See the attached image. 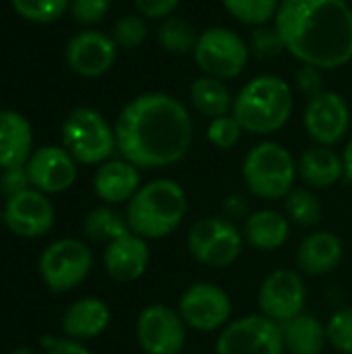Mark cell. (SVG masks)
Segmentation results:
<instances>
[{"mask_svg":"<svg viewBox=\"0 0 352 354\" xmlns=\"http://www.w3.org/2000/svg\"><path fill=\"white\" fill-rule=\"evenodd\" d=\"M120 158L137 168L178 164L193 145V118L170 93L151 91L131 100L114 122Z\"/></svg>","mask_w":352,"mask_h":354,"instance_id":"6da1fadb","label":"cell"},{"mask_svg":"<svg viewBox=\"0 0 352 354\" xmlns=\"http://www.w3.org/2000/svg\"><path fill=\"white\" fill-rule=\"evenodd\" d=\"M274 25L301 64L332 71L352 60V6L346 0H282Z\"/></svg>","mask_w":352,"mask_h":354,"instance_id":"7a4b0ae2","label":"cell"},{"mask_svg":"<svg viewBox=\"0 0 352 354\" xmlns=\"http://www.w3.org/2000/svg\"><path fill=\"white\" fill-rule=\"evenodd\" d=\"M185 189L170 178L151 180L133 195L127 205V222L131 232L145 241H160L172 234L185 220Z\"/></svg>","mask_w":352,"mask_h":354,"instance_id":"3957f363","label":"cell"},{"mask_svg":"<svg viewBox=\"0 0 352 354\" xmlns=\"http://www.w3.org/2000/svg\"><path fill=\"white\" fill-rule=\"evenodd\" d=\"M293 106V89L282 77L259 75L237 93L232 116L247 133L272 135L288 122Z\"/></svg>","mask_w":352,"mask_h":354,"instance_id":"277c9868","label":"cell"},{"mask_svg":"<svg viewBox=\"0 0 352 354\" xmlns=\"http://www.w3.org/2000/svg\"><path fill=\"white\" fill-rule=\"evenodd\" d=\"M297 176V162L293 153L280 143H257L245 156L243 180L247 189L259 199L278 201L288 197V193L295 189Z\"/></svg>","mask_w":352,"mask_h":354,"instance_id":"5b68a950","label":"cell"},{"mask_svg":"<svg viewBox=\"0 0 352 354\" xmlns=\"http://www.w3.org/2000/svg\"><path fill=\"white\" fill-rule=\"evenodd\" d=\"M62 145L75 162L93 166L108 162L116 149L114 127L93 108H75L62 122Z\"/></svg>","mask_w":352,"mask_h":354,"instance_id":"8992f818","label":"cell"},{"mask_svg":"<svg viewBox=\"0 0 352 354\" xmlns=\"http://www.w3.org/2000/svg\"><path fill=\"white\" fill-rule=\"evenodd\" d=\"M249 44L228 27H210L199 33L197 46L193 50L195 64L207 77L234 79L249 64Z\"/></svg>","mask_w":352,"mask_h":354,"instance_id":"52a82bcc","label":"cell"},{"mask_svg":"<svg viewBox=\"0 0 352 354\" xmlns=\"http://www.w3.org/2000/svg\"><path fill=\"white\" fill-rule=\"evenodd\" d=\"M245 236L224 218H205L197 222L187 234V251L191 257L207 268H228L243 251Z\"/></svg>","mask_w":352,"mask_h":354,"instance_id":"ba28073f","label":"cell"},{"mask_svg":"<svg viewBox=\"0 0 352 354\" xmlns=\"http://www.w3.org/2000/svg\"><path fill=\"white\" fill-rule=\"evenodd\" d=\"M91 266L93 257L83 241L60 239L41 253L39 276L50 290L66 292L89 276Z\"/></svg>","mask_w":352,"mask_h":354,"instance_id":"9c48e42d","label":"cell"},{"mask_svg":"<svg viewBox=\"0 0 352 354\" xmlns=\"http://www.w3.org/2000/svg\"><path fill=\"white\" fill-rule=\"evenodd\" d=\"M216 354H284L282 326L266 315H247L222 328Z\"/></svg>","mask_w":352,"mask_h":354,"instance_id":"30bf717a","label":"cell"},{"mask_svg":"<svg viewBox=\"0 0 352 354\" xmlns=\"http://www.w3.org/2000/svg\"><path fill=\"white\" fill-rule=\"evenodd\" d=\"M176 311L189 328L199 332H216L230 324L232 301L218 284L197 282L180 295Z\"/></svg>","mask_w":352,"mask_h":354,"instance_id":"8fae6325","label":"cell"},{"mask_svg":"<svg viewBox=\"0 0 352 354\" xmlns=\"http://www.w3.org/2000/svg\"><path fill=\"white\" fill-rule=\"evenodd\" d=\"M137 340L145 354H183L187 324L166 305H149L137 319Z\"/></svg>","mask_w":352,"mask_h":354,"instance_id":"7c38bea8","label":"cell"},{"mask_svg":"<svg viewBox=\"0 0 352 354\" xmlns=\"http://www.w3.org/2000/svg\"><path fill=\"white\" fill-rule=\"evenodd\" d=\"M307 303V288L301 274L293 270L272 272L259 286L257 305L261 315L276 324H286L303 313Z\"/></svg>","mask_w":352,"mask_h":354,"instance_id":"4fadbf2b","label":"cell"},{"mask_svg":"<svg viewBox=\"0 0 352 354\" xmlns=\"http://www.w3.org/2000/svg\"><path fill=\"white\" fill-rule=\"evenodd\" d=\"M305 131L317 143L332 147L340 143L351 129V108L336 91H322L309 97L305 106Z\"/></svg>","mask_w":352,"mask_h":354,"instance_id":"5bb4252c","label":"cell"},{"mask_svg":"<svg viewBox=\"0 0 352 354\" xmlns=\"http://www.w3.org/2000/svg\"><path fill=\"white\" fill-rule=\"evenodd\" d=\"M4 226L23 239H37L50 232L54 224V207L48 195L27 189L15 197H8L2 209Z\"/></svg>","mask_w":352,"mask_h":354,"instance_id":"9a60e30c","label":"cell"},{"mask_svg":"<svg viewBox=\"0 0 352 354\" xmlns=\"http://www.w3.org/2000/svg\"><path fill=\"white\" fill-rule=\"evenodd\" d=\"M118 46L112 35L95 29H85L73 35L66 44L64 56L73 73L81 77H102L116 62Z\"/></svg>","mask_w":352,"mask_h":354,"instance_id":"2e32d148","label":"cell"},{"mask_svg":"<svg viewBox=\"0 0 352 354\" xmlns=\"http://www.w3.org/2000/svg\"><path fill=\"white\" fill-rule=\"evenodd\" d=\"M25 168L31 189L44 195L64 193L77 180V162L64 147L56 145H46L33 151Z\"/></svg>","mask_w":352,"mask_h":354,"instance_id":"e0dca14e","label":"cell"},{"mask_svg":"<svg viewBox=\"0 0 352 354\" xmlns=\"http://www.w3.org/2000/svg\"><path fill=\"white\" fill-rule=\"evenodd\" d=\"M147 266H149V245L139 234L129 232L106 245L104 268L112 280L135 282L145 274Z\"/></svg>","mask_w":352,"mask_h":354,"instance_id":"ac0fdd59","label":"cell"},{"mask_svg":"<svg viewBox=\"0 0 352 354\" xmlns=\"http://www.w3.org/2000/svg\"><path fill=\"white\" fill-rule=\"evenodd\" d=\"M141 178L139 168L124 158L120 160H108L100 164L95 176H93V193L104 203H129L133 195L139 191Z\"/></svg>","mask_w":352,"mask_h":354,"instance_id":"d6986e66","label":"cell"},{"mask_svg":"<svg viewBox=\"0 0 352 354\" xmlns=\"http://www.w3.org/2000/svg\"><path fill=\"white\" fill-rule=\"evenodd\" d=\"M342 255L344 247L338 234L317 230L301 241L297 249V266L307 276H328L340 266Z\"/></svg>","mask_w":352,"mask_h":354,"instance_id":"ffe728a7","label":"cell"},{"mask_svg":"<svg viewBox=\"0 0 352 354\" xmlns=\"http://www.w3.org/2000/svg\"><path fill=\"white\" fill-rule=\"evenodd\" d=\"M33 133L29 120L15 112H0V168H19L25 166L31 158Z\"/></svg>","mask_w":352,"mask_h":354,"instance_id":"44dd1931","label":"cell"},{"mask_svg":"<svg viewBox=\"0 0 352 354\" xmlns=\"http://www.w3.org/2000/svg\"><path fill=\"white\" fill-rule=\"evenodd\" d=\"M110 324V309L104 301L87 297L75 301L62 317V332L71 340H91L106 332Z\"/></svg>","mask_w":352,"mask_h":354,"instance_id":"7402d4cb","label":"cell"},{"mask_svg":"<svg viewBox=\"0 0 352 354\" xmlns=\"http://www.w3.org/2000/svg\"><path fill=\"white\" fill-rule=\"evenodd\" d=\"M299 176L313 189H330L344 176V162L332 147H309L297 162Z\"/></svg>","mask_w":352,"mask_h":354,"instance_id":"603a6c76","label":"cell"},{"mask_svg":"<svg viewBox=\"0 0 352 354\" xmlns=\"http://www.w3.org/2000/svg\"><path fill=\"white\" fill-rule=\"evenodd\" d=\"M290 234V220L276 209H259L245 222V241L261 251L280 249Z\"/></svg>","mask_w":352,"mask_h":354,"instance_id":"cb8c5ba5","label":"cell"},{"mask_svg":"<svg viewBox=\"0 0 352 354\" xmlns=\"http://www.w3.org/2000/svg\"><path fill=\"white\" fill-rule=\"evenodd\" d=\"M282 338L288 354H322L328 342V332L317 317L301 313L282 324Z\"/></svg>","mask_w":352,"mask_h":354,"instance_id":"d4e9b609","label":"cell"},{"mask_svg":"<svg viewBox=\"0 0 352 354\" xmlns=\"http://www.w3.org/2000/svg\"><path fill=\"white\" fill-rule=\"evenodd\" d=\"M191 102L195 106V110L207 118H220L226 114H232V106H234V97L232 91L228 89V85L222 79L216 77H199L197 81H193L191 85Z\"/></svg>","mask_w":352,"mask_h":354,"instance_id":"484cf974","label":"cell"},{"mask_svg":"<svg viewBox=\"0 0 352 354\" xmlns=\"http://www.w3.org/2000/svg\"><path fill=\"white\" fill-rule=\"evenodd\" d=\"M83 232L93 243H106V245H110L112 241L129 234L131 228H129L127 218H122L112 207L102 205V207L91 209L85 216V220H83Z\"/></svg>","mask_w":352,"mask_h":354,"instance_id":"4316f807","label":"cell"},{"mask_svg":"<svg viewBox=\"0 0 352 354\" xmlns=\"http://www.w3.org/2000/svg\"><path fill=\"white\" fill-rule=\"evenodd\" d=\"M197 39H199L197 29L180 17L164 19L158 29V44L170 54H189V52L193 54Z\"/></svg>","mask_w":352,"mask_h":354,"instance_id":"83f0119b","label":"cell"},{"mask_svg":"<svg viewBox=\"0 0 352 354\" xmlns=\"http://www.w3.org/2000/svg\"><path fill=\"white\" fill-rule=\"evenodd\" d=\"M222 4L237 21L259 27L276 21L282 0H222Z\"/></svg>","mask_w":352,"mask_h":354,"instance_id":"f1b7e54d","label":"cell"},{"mask_svg":"<svg viewBox=\"0 0 352 354\" xmlns=\"http://www.w3.org/2000/svg\"><path fill=\"white\" fill-rule=\"evenodd\" d=\"M322 201L309 189H293L286 197V218L301 228H311L322 220Z\"/></svg>","mask_w":352,"mask_h":354,"instance_id":"f546056e","label":"cell"},{"mask_svg":"<svg viewBox=\"0 0 352 354\" xmlns=\"http://www.w3.org/2000/svg\"><path fill=\"white\" fill-rule=\"evenodd\" d=\"M10 4L19 17L33 23H54L71 8V0H10Z\"/></svg>","mask_w":352,"mask_h":354,"instance_id":"4dcf8cb0","label":"cell"},{"mask_svg":"<svg viewBox=\"0 0 352 354\" xmlns=\"http://www.w3.org/2000/svg\"><path fill=\"white\" fill-rule=\"evenodd\" d=\"M147 37V23L141 15H124L112 27V39L116 46L133 50L141 46Z\"/></svg>","mask_w":352,"mask_h":354,"instance_id":"1f68e13d","label":"cell"},{"mask_svg":"<svg viewBox=\"0 0 352 354\" xmlns=\"http://www.w3.org/2000/svg\"><path fill=\"white\" fill-rule=\"evenodd\" d=\"M249 50L255 58L259 60H270L276 58L284 48V41L280 37V31L276 29V25H259L251 31V39H249Z\"/></svg>","mask_w":352,"mask_h":354,"instance_id":"d6a6232c","label":"cell"},{"mask_svg":"<svg viewBox=\"0 0 352 354\" xmlns=\"http://www.w3.org/2000/svg\"><path fill=\"white\" fill-rule=\"evenodd\" d=\"M328 342L340 354H352V307L338 309L328 326Z\"/></svg>","mask_w":352,"mask_h":354,"instance_id":"836d02e7","label":"cell"},{"mask_svg":"<svg viewBox=\"0 0 352 354\" xmlns=\"http://www.w3.org/2000/svg\"><path fill=\"white\" fill-rule=\"evenodd\" d=\"M205 135H207V141H210L214 147L230 149V147H234V145L241 141L243 127L239 124V120H237L232 114H226V116L214 118V120L210 122Z\"/></svg>","mask_w":352,"mask_h":354,"instance_id":"e575fe53","label":"cell"},{"mask_svg":"<svg viewBox=\"0 0 352 354\" xmlns=\"http://www.w3.org/2000/svg\"><path fill=\"white\" fill-rule=\"evenodd\" d=\"M112 6V0H71V12L81 25L100 23Z\"/></svg>","mask_w":352,"mask_h":354,"instance_id":"d590c367","label":"cell"},{"mask_svg":"<svg viewBox=\"0 0 352 354\" xmlns=\"http://www.w3.org/2000/svg\"><path fill=\"white\" fill-rule=\"evenodd\" d=\"M27 189H31V183H29V174H27L25 166L2 170V174H0V191H2V195L6 199L15 197V195H19L23 191H27Z\"/></svg>","mask_w":352,"mask_h":354,"instance_id":"8d00e7d4","label":"cell"},{"mask_svg":"<svg viewBox=\"0 0 352 354\" xmlns=\"http://www.w3.org/2000/svg\"><path fill=\"white\" fill-rule=\"evenodd\" d=\"M295 79H297V87H299L305 95H309V97H313V95L326 91V89H324V71L317 68V66L303 64V66L297 71V77H295Z\"/></svg>","mask_w":352,"mask_h":354,"instance_id":"74e56055","label":"cell"},{"mask_svg":"<svg viewBox=\"0 0 352 354\" xmlns=\"http://www.w3.org/2000/svg\"><path fill=\"white\" fill-rule=\"evenodd\" d=\"M180 0H135V6L145 19H168Z\"/></svg>","mask_w":352,"mask_h":354,"instance_id":"f35d334b","label":"cell"},{"mask_svg":"<svg viewBox=\"0 0 352 354\" xmlns=\"http://www.w3.org/2000/svg\"><path fill=\"white\" fill-rule=\"evenodd\" d=\"M48 354H91L77 340H48Z\"/></svg>","mask_w":352,"mask_h":354,"instance_id":"ab89813d","label":"cell"},{"mask_svg":"<svg viewBox=\"0 0 352 354\" xmlns=\"http://www.w3.org/2000/svg\"><path fill=\"white\" fill-rule=\"evenodd\" d=\"M342 162H344V176H346L349 180H352V137L351 141L346 143V147H344Z\"/></svg>","mask_w":352,"mask_h":354,"instance_id":"60d3db41","label":"cell"},{"mask_svg":"<svg viewBox=\"0 0 352 354\" xmlns=\"http://www.w3.org/2000/svg\"><path fill=\"white\" fill-rule=\"evenodd\" d=\"M10 354H35V353H33L31 348H25V346H23V348H15Z\"/></svg>","mask_w":352,"mask_h":354,"instance_id":"b9f144b4","label":"cell"}]
</instances>
